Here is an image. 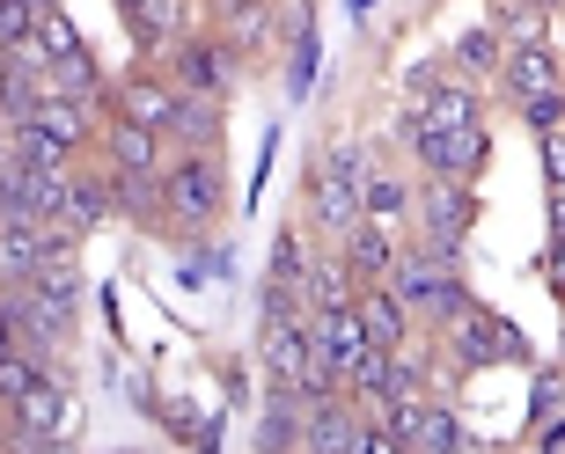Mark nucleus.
I'll return each mask as SVG.
<instances>
[{
	"label": "nucleus",
	"mask_w": 565,
	"mask_h": 454,
	"mask_svg": "<svg viewBox=\"0 0 565 454\" xmlns=\"http://www.w3.org/2000/svg\"><path fill=\"white\" fill-rule=\"evenodd\" d=\"M390 287L404 293V309L412 315H434V323H456L470 309V287L456 279V257H440V249H404L397 271H390Z\"/></svg>",
	"instance_id": "obj_1"
},
{
	"label": "nucleus",
	"mask_w": 565,
	"mask_h": 454,
	"mask_svg": "<svg viewBox=\"0 0 565 454\" xmlns=\"http://www.w3.org/2000/svg\"><path fill=\"white\" fill-rule=\"evenodd\" d=\"M169 184V227H184V235H206L213 220H221V206H228V176H221V162H213V147H191L184 162L162 169Z\"/></svg>",
	"instance_id": "obj_2"
},
{
	"label": "nucleus",
	"mask_w": 565,
	"mask_h": 454,
	"mask_svg": "<svg viewBox=\"0 0 565 454\" xmlns=\"http://www.w3.org/2000/svg\"><path fill=\"white\" fill-rule=\"evenodd\" d=\"M440 337H448V359H456V367H500V359H529V337L514 331V323H500V315L492 309H478V301H470V309L456 315V323H440Z\"/></svg>",
	"instance_id": "obj_3"
},
{
	"label": "nucleus",
	"mask_w": 565,
	"mask_h": 454,
	"mask_svg": "<svg viewBox=\"0 0 565 454\" xmlns=\"http://www.w3.org/2000/svg\"><path fill=\"white\" fill-rule=\"evenodd\" d=\"M412 147H419V162L426 176H478L484 169V147H492V132H484L478 118L470 125H412Z\"/></svg>",
	"instance_id": "obj_4"
},
{
	"label": "nucleus",
	"mask_w": 565,
	"mask_h": 454,
	"mask_svg": "<svg viewBox=\"0 0 565 454\" xmlns=\"http://www.w3.org/2000/svg\"><path fill=\"white\" fill-rule=\"evenodd\" d=\"M8 447H66V433H74V403H66L60 381H44L38 374V389L22 396V403H8Z\"/></svg>",
	"instance_id": "obj_5"
},
{
	"label": "nucleus",
	"mask_w": 565,
	"mask_h": 454,
	"mask_svg": "<svg viewBox=\"0 0 565 454\" xmlns=\"http://www.w3.org/2000/svg\"><path fill=\"white\" fill-rule=\"evenodd\" d=\"M66 169H30V162H8L0 169V220H60L66 206Z\"/></svg>",
	"instance_id": "obj_6"
},
{
	"label": "nucleus",
	"mask_w": 565,
	"mask_h": 454,
	"mask_svg": "<svg viewBox=\"0 0 565 454\" xmlns=\"http://www.w3.org/2000/svg\"><path fill=\"white\" fill-rule=\"evenodd\" d=\"M235 60H243V52H235L228 37H177L169 44V82L184 88V96H221Z\"/></svg>",
	"instance_id": "obj_7"
},
{
	"label": "nucleus",
	"mask_w": 565,
	"mask_h": 454,
	"mask_svg": "<svg viewBox=\"0 0 565 454\" xmlns=\"http://www.w3.org/2000/svg\"><path fill=\"white\" fill-rule=\"evenodd\" d=\"M360 433H367V411H360L353 396H316L309 418H301V440L294 454H360Z\"/></svg>",
	"instance_id": "obj_8"
},
{
	"label": "nucleus",
	"mask_w": 565,
	"mask_h": 454,
	"mask_svg": "<svg viewBox=\"0 0 565 454\" xmlns=\"http://www.w3.org/2000/svg\"><path fill=\"white\" fill-rule=\"evenodd\" d=\"M177 104H184V88L169 82V74H147V66L110 88V118H140V125H162V132L177 118Z\"/></svg>",
	"instance_id": "obj_9"
},
{
	"label": "nucleus",
	"mask_w": 565,
	"mask_h": 454,
	"mask_svg": "<svg viewBox=\"0 0 565 454\" xmlns=\"http://www.w3.org/2000/svg\"><path fill=\"white\" fill-rule=\"evenodd\" d=\"M500 82L514 104H529V96H558L565 88V60H558V44H514L500 60Z\"/></svg>",
	"instance_id": "obj_10"
},
{
	"label": "nucleus",
	"mask_w": 565,
	"mask_h": 454,
	"mask_svg": "<svg viewBox=\"0 0 565 454\" xmlns=\"http://www.w3.org/2000/svg\"><path fill=\"white\" fill-rule=\"evenodd\" d=\"M309 220H323V235H353L360 220H367V198H360V184H345V176H331V169L316 162L309 169Z\"/></svg>",
	"instance_id": "obj_11"
},
{
	"label": "nucleus",
	"mask_w": 565,
	"mask_h": 454,
	"mask_svg": "<svg viewBox=\"0 0 565 454\" xmlns=\"http://www.w3.org/2000/svg\"><path fill=\"white\" fill-rule=\"evenodd\" d=\"M309 323L301 315H279V323H265V337H257V359H265V381H294L301 389V374H309Z\"/></svg>",
	"instance_id": "obj_12"
},
{
	"label": "nucleus",
	"mask_w": 565,
	"mask_h": 454,
	"mask_svg": "<svg viewBox=\"0 0 565 454\" xmlns=\"http://www.w3.org/2000/svg\"><path fill=\"white\" fill-rule=\"evenodd\" d=\"M470 191H462V176H434V184L419 191V220H426V235L434 242H462L470 235Z\"/></svg>",
	"instance_id": "obj_13"
},
{
	"label": "nucleus",
	"mask_w": 565,
	"mask_h": 454,
	"mask_svg": "<svg viewBox=\"0 0 565 454\" xmlns=\"http://www.w3.org/2000/svg\"><path fill=\"white\" fill-rule=\"evenodd\" d=\"M338 249H345V264L360 271V287H382V279L397 271V257H404V249H397V235H390V220H375V213H367V220H360V227H353V235H345Z\"/></svg>",
	"instance_id": "obj_14"
},
{
	"label": "nucleus",
	"mask_w": 565,
	"mask_h": 454,
	"mask_svg": "<svg viewBox=\"0 0 565 454\" xmlns=\"http://www.w3.org/2000/svg\"><path fill=\"white\" fill-rule=\"evenodd\" d=\"M397 440L412 454H448V447H462V418L448 411V403H434V396H426V403H412V411H404V425H397Z\"/></svg>",
	"instance_id": "obj_15"
},
{
	"label": "nucleus",
	"mask_w": 565,
	"mask_h": 454,
	"mask_svg": "<svg viewBox=\"0 0 565 454\" xmlns=\"http://www.w3.org/2000/svg\"><path fill=\"white\" fill-rule=\"evenodd\" d=\"M360 323H367V337H375L382 352H397V345H412V309H404V293L382 279V287H360Z\"/></svg>",
	"instance_id": "obj_16"
},
{
	"label": "nucleus",
	"mask_w": 565,
	"mask_h": 454,
	"mask_svg": "<svg viewBox=\"0 0 565 454\" xmlns=\"http://www.w3.org/2000/svg\"><path fill=\"white\" fill-rule=\"evenodd\" d=\"M162 125H140V118H110L104 125V154L110 169H162Z\"/></svg>",
	"instance_id": "obj_17"
},
{
	"label": "nucleus",
	"mask_w": 565,
	"mask_h": 454,
	"mask_svg": "<svg viewBox=\"0 0 565 454\" xmlns=\"http://www.w3.org/2000/svg\"><path fill=\"white\" fill-rule=\"evenodd\" d=\"M110 191H118V213H132V220H169V184L162 169H110Z\"/></svg>",
	"instance_id": "obj_18"
},
{
	"label": "nucleus",
	"mask_w": 565,
	"mask_h": 454,
	"mask_svg": "<svg viewBox=\"0 0 565 454\" xmlns=\"http://www.w3.org/2000/svg\"><path fill=\"white\" fill-rule=\"evenodd\" d=\"M360 301V271L345 264V249L338 257H316V271H309V309L323 315V309H353Z\"/></svg>",
	"instance_id": "obj_19"
},
{
	"label": "nucleus",
	"mask_w": 565,
	"mask_h": 454,
	"mask_svg": "<svg viewBox=\"0 0 565 454\" xmlns=\"http://www.w3.org/2000/svg\"><path fill=\"white\" fill-rule=\"evenodd\" d=\"M126 22L147 52H162V44L184 37V0H140V8H126Z\"/></svg>",
	"instance_id": "obj_20"
},
{
	"label": "nucleus",
	"mask_w": 565,
	"mask_h": 454,
	"mask_svg": "<svg viewBox=\"0 0 565 454\" xmlns=\"http://www.w3.org/2000/svg\"><path fill=\"white\" fill-rule=\"evenodd\" d=\"M88 110H96V104H82V96H52V88H44V96H38V118H30V125H44L60 147H82L88 140Z\"/></svg>",
	"instance_id": "obj_21"
},
{
	"label": "nucleus",
	"mask_w": 565,
	"mask_h": 454,
	"mask_svg": "<svg viewBox=\"0 0 565 454\" xmlns=\"http://www.w3.org/2000/svg\"><path fill=\"white\" fill-rule=\"evenodd\" d=\"M169 140L177 147H213L221 140V96H184L177 118H169Z\"/></svg>",
	"instance_id": "obj_22"
},
{
	"label": "nucleus",
	"mask_w": 565,
	"mask_h": 454,
	"mask_svg": "<svg viewBox=\"0 0 565 454\" xmlns=\"http://www.w3.org/2000/svg\"><path fill=\"white\" fill-rule=\"evenodd\" d=\"M110 213H118V191H110V184H88V176H74V184H66L60 220L74 227V235H88V227H96V220H110Z\"/></svg>",
	"instance_id": "obj_23"
},
{
	"label": "nucleus",
	"mask_w": 565,
	"mask_h": 454,
	"mask_svg": "<svg viewBox=\"0 0 565 454\" xmlns=\"http://www.w3.org/2000/svg\"><path fill=\"white\" fill-rule=\"evenodd\" d=\"M44 88H52V96H82V104H96V96H104V66H96V52L52 60L44 66Z\"/></svg>",
	"instance_id": "obj_24"
},
{
	"label": "nucleus",
	"mask_w": 565,
	"mask_h": 454,
	"mask_svg": "<svg viewBox=\"0 0 565 454\" xmlns=\"http://www.w3.org/2000/svg\"><path fill=\"white\" fill-rule=\"evenodd\" d=\"M390 374H397V352H367L353 374H345V396H353L360 411H382V396H390Z\"/></svg>",
	"instance_id": "obj_25"
},
{
	"label": "nucleus",
	"mask_w": 565,
	"mask_h": 454,
	"mask_svg": "<svg viewBox=\"0 0 565 454\" xmlns=\"http://www.w3.org/2000/svg\"><path fill=\"white\" fill-rule=\"evenodd\" d=\"M500 44L514 52V44H551V8L544 0H514V8H500Z\"/></svg>",
	"instance_id": "obj_26"
},
{
	"label": "nucleus",
	"mask_w": 565,
	"mask_h": 454,
	"mask_svg": "<svg viewBox=\"0 0 565 454\" xmlns=\"http://www.w3.org/2000/svg\"><path fill=\"white\" fill-rule=\"evenodd\" d=\"M309 271H316L309 235H301V227H279V235H273V279H279V287H309Z\"/></svg>",
	"instance_id": "obj_27"
},
{
	"label": "nucleus",
	"mask_w": 565,
	"mask_h": 454,
	"mask_svg": "<svg viewBox=\"0 0 565 454\" xmlns=\"http://www.w3.org/2000/svg\"><path fill=\"white\" fill-rule=\"evenodd\" d=\"M66 154L74 147H60L44 125H22V132H8V162H30V169H66Z\"/></svg>",
	"instance_id": "obj_28"
},
{
	"label": "nucleus",
	"mask_w": 565,
	"mask_h": 454,
	"mask_svg": "<svg viewBox=\"0 0 565 454\" xmlns=\"http://www.w3.org/2000/svg\"><path fill=\"white\" fill-rule=\"evenodd\" d=\"M221 22H228V44H235V52H257V44H265V30H273V8H265V0H228V8H221Z\"/></svg>",
	"instance_id": "obj_29"
},
{
	"label": "nucleus",
	"mask_w": 565,
	"mask_h": 454,
	"mask_svg": "<svg viewBox=\"0 0 565 454\" xmlns=\"http://www.w3.org/2000/svg\"><path fill=\"white\" fill-rule=\"evenodd\" d=\"M470 118H478V96H470L462 82H440L419 104V125H470Z\"/></svg>",
	"instance_id": "obj_30"
},
{
	"label": "nucleus",
	"mask_w": 565,
	"mask_h": 454,
	"mask_svg": "<svg viewBox=\"0 0 565 454\" xmlns=\"http://www.w3.org/2000/svg\"><path fill=\"white\" fill-rule=\"evenodd\" d=\"M360 198H367V213H375V220H397V213L419 206V198H412V191H404L397 176H382V169L367 176V184H360Z\"/></svg>",
	"instance_id": "obj_31"
},
{
	"label": "nucleus",
	"mask_w": 565,
	"mask_h": 454,
	"mask_svg": "<svg viewBox=\"0 0 565 454\" xmlns=\"http://www.w3.org/2000/svg\"><path fill=\"white\" fill-rule=\"evenodd\" d=\"M456 60H462V74H500V60H507L500 30H470V37L456 44Z\"/></svg>",
	"instance_id": "obj_32"
},
{
	"label": "nucleus",
	"mask_w": 565,
	"mask_h": 454,
	"mask_svg": "<svg viewBox=\"0 0 565 454\" xmlns=\"http://www.w3.org/2000/svg\"><path fill=\"white\" fill-rule=\"evenodd\" d=\"M287 88L294 96L316 88V30H309V15H294V74H287Z\"/></svg>",
	"instance_id": "obj_33"
},
{
	"label": "nucleus",
	"mask_w": 565,
	"mask_h": 454,
	"mask_svg": "<svg viewBox=\"0 0 565 454\" xmlns=\"http://www.w3.org/2000/svg\"><path fill=\"white\" fill-rule=\"evenodd\" d=\"M30 389H38V367H30V352H22V345H8V352H0V396L22 403Z\"/></svg>",
	"instance_id": "obj_34"
},
{
	"label": "nucleus",
	"mask_w": 565,
	"mask_h": 454,
	"mask_svg": "<svg viewBox=\"0 0 565 454\" xmlns=\"http://www.w3.org/2000/svg\"><path fill=\"white\" fill-rule=\"evenodd\" d=\"M323 169H331V176H345V184H367V176H375V154H367L360 140H338L331 154H323Z\"/></svg>",
	"instance_id": "obj_35"
},
{
	"label": "nucleus",
	"mask_w": 565,
	"mask_h": 454,
	"mask_svg": "<svg viewBox=\"0 0 565 454\" xmlns=\"http://www.w3.org/2000/svg\"><path fill=\"white\" fill-rule=\"evenodd\" d=\"M38 44L52 52V60H74V52H88V44L74 37V22H66L60 8H44V15H38Z\"/></svg>",
	"instance_id": "obj_36"
},
{
	"label": "nucleus",
	"mask_w": 565,
	"mask_h": 454,
	"mask_svg": "<svg viewBox=\"0 0 565 454\" xmlns=\"http://www.w3.org/2000/svg\"><path fill=\"white\" fill-rule=\"evenodd\" d=\"M529 118V132H536V140H544V132H565V88L558 96H529V104H514Z\"/></svg>",
	"instance_id": "obj_37"
},
{
	"label": "nucleus",
	"mask_w": 565,
	"mask_h": 454,
	"mask_svg": "<svg viewBox=\"0 0 565 454\" xmlns=\"http://www.w3.org/2000/svg\"><path fill=\"white\" fill-rule=\"evenodd\" d=\"M38 15H44V8H30V0H0V44L38 37Z\"/></svg>",
	"instance_id": "obj_38"
},
{
	"label": "nucleus",
	"mask_w": 565,
	"mask_h": 454,
	"mask_svg": "<svg viewBox=\"0 0 565 454\" xmlns=\"http://www.w3.org/2000/svg\"><path fill=\"white\" fill-rule=\"evenodd\" d=\"M544 176L551 191H565V132H544Z\"/></svg>",
	"instance_id": "obj_39"
},
{
	"label": "nucleus",
	"mask_w": 565,
	"mask_h": 454,
	"mask_svg": "<svg viewBox=\"0 0 565 454\" xmlns=\"http://www.w3.org/2000/svg\"><path fill=\"white\" fill-rule=\"evenodd\" d=\"M529 447H536V454H565V418H544V425H536V440H529Z\"/></svg>",
	"instance_id": "obj_40"
},
{
	"label": "nucleus",
	"mask_w": 565,
	"mask_h": 454,
	"mask_svg": "<svg viewBox=\"0 0 565 454\" xmlns=\"http://www.w3.org/2000/svg\"><path fill=\"white\" fill-rule=\"evenodd\" d=\"M544 279H551V293H565V235H551V257H544Z\"/></svg>",
	"instance_id": "obj_41"
},
{
	"label": "nucleus",
	"mask_w": 565,
	"mask_h": 454,
	"mask_svg": "<svg viewBox=\"0 0 565 454\" xmlns=\"http://www.w3.org/2000/svg\"><path fill=\"white\" fill-rule=\"evenodd\" d=\"M551 235H565V191H551Z\"/></svg>",
	"instance_id": "obj_42"
},
{
	"label": "nucleus",
	"mask_w": 565,
	"mask_h": 454,
	"mask_svg": "<svg viewBox=\"0 0 565 454\" xmlns=\"http://www.w3.org/2000/svg\"><path fill=\"white\" fill-rule=\"evenodd\" d=\"M551 44H558V60H565V15H558V30H551Z\"/></svg>",
	"instance_id": "obj_43"
},
{
	"label": "nucleus",
	"mask_w": 565,
	"mask_h": 454,
	"mask_svg": "<svg viewBox=\"0 0 565 454\" xmlns=\"http://www.w3.org/2000/svg\"><path fill=\"white\" fill-rule=\"evenodd\" d=\"M30 8H52V0H30Z\"/></svg>",
	"instance_id": "obj_44"
},
{
	"label": "nucleus",
	"mask_w": 565,
	"mask_h": 454,
	"mask_svg": "<svg viewBox=\"0 0 565 454\" xmlns=\"http://www.w3.org/2000/svg\"><path fill=\"white\" fill-rule=\"evenodd\" d=\"M118 8H140V0H118Z\"/></svg>",
	"instance_id": "obj_45"
},
{
	"label": "nucleus",
	"mask_w": 565,
	"mask_h": 454,
	"mask_svg": "<svg viewBox=\"0 0 565 454\" xmlns=\"http://www.w3.org/2000/svg\"><path fill=\"white\" fill-rule=\"evenodd\" d=\"M544 8H565V0H544Z\"/></svg>",
	"instance_id": "obj_46"
}]
</instances>
